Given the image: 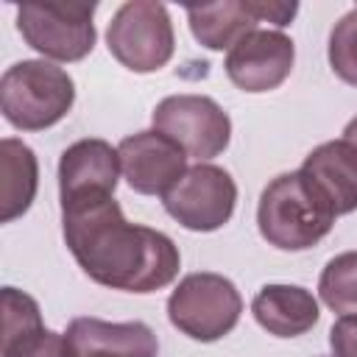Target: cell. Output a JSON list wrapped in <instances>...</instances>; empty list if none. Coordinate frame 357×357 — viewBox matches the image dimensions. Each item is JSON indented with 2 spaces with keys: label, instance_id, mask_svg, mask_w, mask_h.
<instances>
[{
  "label": "cell",
  "instance_id": "obj_7",
  "mask_svg": "<svg viewBox=\"0 0 357 357\" xmlns=\"http://www.w3.org/2000/svg\"><path fill=\"white\" fill-rule=\"evenodd\" d=\"M153 128L201 162L223 153L231 139L229 114L206 95H170L159 100L153 109Z\"/></svg>",
  "mask_w": 357,
  "mask_h": 357
},
{
  "label": "cell",
  "instance_id": "obj_18",
  "mask_svg": "<svg viewBox=\"0 0 357 357\" xmlns=\"http://www.w3.org/2000/svg\"><path fill=\"white\" fill-rule=\"evenodd\" d=\"M0 304H3V332H0V346L6 343H14L20 337H28L31 332L42 329V312H39V304L17 290V287H3V296H0Z\"/></svg>",
  "mask_w": 357,
  "mask_h": 357
},
{
  "label": "cell",
  "instance_id": "obj_3",
  "mask_svg": "<svg viewBox=\"0 0 357 357\" xmlns=\"http://www.w3.org/2000/svg\"><path fill=\"white\" fill-rule=\"evenodd\" d=\"M75 100V84L67 70L25 59L11 64L0 78V109L3 117L20 131H42L56 126Z\"/></svg>",
  "mask_w": 357,
  "mask_h": 357
},
{
  "label": "cell",
  "instance_id": "obj_9",
  "mask_svg": "<svg viewBox=\"0 0 357 357\" xmlns=\"http://www.w3.org/2000/svg\"><path fill=\"white\" fill-rule=\"evenodd\" d=\"M128 187L139 195H167L187 173V153L162 131H137L117 145Z\"/></svg>",
  "mask_w": 357,
  "mask_h": 357
},
{
  "label": "cell",
  "instance_id": "obj_22",
  "mask_svg": "<svg viewBox=\"0 0 357 357\" xmlns=\"http://www.w3.org/2000/svg\"><path fill=\"white\" fill-rule=\"evenodd\" d=\"M254 11H257L259 22H273V25L284 28L296 17L298 6L296 3H276V0H271V3L268 0H254Z\"/></svg>",
  "mask_w": 357,
  "mask_h": 357
},
{
  "label": "cell",
  "instance_id": "obj_15",
  "mask_svg": "<svg viewBox=\"0 0 357 357\" xmlns=\"http://www.w3.org/2000/svg\"><path fill=\"white\" fill-rule=\"evenodd\" d=\"M187 20H190L192 36L209 50H223V47L231 50L245 33L257 31V25H259V17L254 11V0H226V3H209V6H190Z\"/></svg>",
  "mask_w": 357,
  "mask_h": 357
},
{
  "label": "cell",
  "instance_id": "obj_16",
  "mask_svg": "<svg viewBox=\"0 0 357 357\" xmlns=\"http://www.w3.org/2000/svg\"><path fill=\"white\" fill-rule=\"evenodd\" d=\"M39 184V167L33 151L14 139L6 137L0 142V220L11 223L22 212H28Z\"/></svg>",
  "mask_w": 357,
  "mask_h": 357
},
{
  "label": "cell",
  "instance_id": "obj_21",
  "mask_svg": "<svg viewBox=\"0 0 357 357\" xmlns=\"http://www.w3.org/2000/svg\"><path fill=\"white\" fill-rule=\"evenodd\" d=\"M332 357H357V315H343L329 329Z\"/></svg>",
  "mask_w": 357,
  "mask_h": 357
},
{
  "label": "cell",
  "instance_id": "obj_8",
  "mask_svg": "<svg viewBox=\"0 0 357 357\" xmlns=\"http://www.w3.org/2000/svg\"><path fill=\"white\" fill-rule=\"evenodd\" d=\"M165 212L190 231H215L229 223L237 204L234 178L209 162L187 167L178 184L162 198Z\"/></svg>",
  "mask_w": 357,
  "mask_h": 357
},
{
  "label": "cell",
  "instance_id": "obj_20",
  "mask_svg": "<svg viewBox=\"0 0 357 357\" xmlns=\"http://www.w3.org/2000/svg\"><path fill=\"white\" fill-rule=\"evenodd\" d=\"M0 354L3 357H73L67 337L59 332H50L45 326L31 332L28 337H20L14 343L0 346Z\"/></svg>",
  "mask_w": 357,
  "mask_h": 357
},
{
  "label": "cell",
  "instance_id": "obj_5",
  "mask_svg": "<svg viewBox=\"0 0 357 357\" xmlns=\"http://www.w3.org/2000/svg\"><path fill=\"white\" fill-rule=\"evenodd\" d=\"M109 53L131 73H153L173 56L176 36L167 8L153 0L123 3L106 31Z\"/></svg>",
  "mask_w": 357,
  "mask_h": 357
},
{
  "label": "cell",
  "instance_id": "obj_14",
  "mask_svg": "<svg viewBox=\"0 0 357 357\" xmlns=\"http://www.w3.org/2000/svg\"><path fill=\"white\" fill-rule=\"evenodd\" d=\"M251 312L257 324L276 337H298L318 324V301L310 290L298 284H265L254 301Z\"/></svg>",
  "mask_w": 357,
  "mask_h": 357
},
{
  "label": "cell",
  "instance_id": "obj_23",
  "mask_svg": "<svg viewBox=\"0 0 357 357\" xmlns=\"http://www.w3.org/2000/svg\"><path fill=\"white\" fill-rule=\"evenodd\" d=\"M343 139H346V142H351V145L357 148V117H351V120H349V126L343 128Z\"/></svg>",
  "mask_w": 357,
  "mask_h": 357
},
{
  "label": "cell",
  "instance_id": "obj_4",
  "mask_svg": "<svg viewBox=\"0 0 357 357\" xmlns=\"http://www.w3.org/2000/svg\"><path fill=\"white\" fill-rule=\"evenodd\" d=\"M243 312V298L231 279L220 273H187L167 298L170 324L192 340L212 343L229 335Z\"/></svg>",
  "mask_w": 357,
  "mask_h": 357
},
{
  "label": "cell",
  "instance_id": "obj_19",
  "mask_svg": "<svg viewBox=\"0 0 357 357\" xmlns=\"http://www.w3.org/2000/svg\"><path fill=\"white\" fill-rule=\"evenodd\" d=\"M329 67L343 84L357 86V8L343 14L329 33Z\"/></svg>",
  "mask_w": 357,
  "mask_h": 357
},
{
  "label": "cell",
  "instance_id": "obj_17",
  "mask_svg": "<svg viewBox=\"0 0 357 357\" xmlns=\"http://www.w3.org/2000/svg\"><path fill=\"white\" fill-rule=\"evenodd\" d=\"M321 301L340 315H357V251H343L326 262L318 279Z\"/></svg>",
  "mask_w": 357,
  "mask_h": 357
},
{
  "label": "cell",
  "instance_id": "obj_10",
  "mask_svg": "<svg viewBox=\"0 0 357 357\" xmlns=\"http://www.w3.org/2000/svg\"><path fill=\"white\" fill-rule=\"evenodd\" d=\"M296 47L282 31L257 28L245 33L226 56V75L243 92H271L293 70Z\"/></svg>",
  "mask_w": 357,
  "mask_h": 357
},
{
  "label": "cell",
  "instance_id": "obj_1",
  "mask_svg": "<svg viewBox=\"0 0 357 357\" xmlns=\"http://www.w3.org/2000/svg\"><path fill=\"white\" fill-rule=\"evenodd\" d=\"M61 231L81 271L112 290H162L181 265L176 243L165 231L128 223L112 192L61 201Z\"/></svg>",
  "mask_w": 357,
  "mask_h": 357
},
{
  "label": "cell",
  "instance_id": "obj_6",
  "mask_svg": "<svg viewBox=\"0 0 357 357\" xmlns=\"http://www.w3.org/2000/svg\"><path fill=\"white\" fill-rule=\"evenodd\" d=\"M95 3H22L17 8V31L47 59L81 61L95 47Z\"/></svg>",
  "mask_w": 357,
  "mask_h": 357
},
{
  "label": "cell",
  "instance_id": "obj_13",
  "mask_svg": "<svg viewBox=\"0 0 357 357\" xmlns=\"http://www.w3.org/2000/svg\"><path fill=\"white\" fill-rule=\"evenodd\" d=\"M301 173L321 190L335 215L357 209V148L351 142H321L304 156Z\"/></svg>",
  "mask_w": 357,
  "mask_h": 357
},
{
  "label": "cell",
  "instance_id": "obj_11",
  "mask_svg": "<svg viewBox=\"0 0 357 357\" xmlns=\"http://www.w3.org/2000/svg\"><path fill=\"white\" fill-rule=\"evenodd\" d=\"M67 346L73 357H156L159 340L153 329L142 321H100V318H73L67 332Z\"/></svg>",
  "mask_w": 357,
  "mask_h": 357
},
{
  "label": "cell",
  "instance_id": "obj_2",
  "mask_svg": "<svg viewBox=\"0 0 357 357\" xmlns=\"http://www.w3.org/2000/svg\"><path fill=\"white\" fill-rule=\"evenodd\" d=\"M335 212L321 190L301 173H282L276 176L259 195L257 206V226L259 234L282 248V251H304L318 245L332 223Z\"/></svg>",
  "mask_w": 357,
  "mask_h": 357
},
{
  "label": "cell",
  "instance_id": "obj_12",
  "mask_svg": "<svg viewBox=\"0 0 357 357\" xmlns=\"http://www.w3.org/2000/svg\"><path fill=\"white\" fill-rule=\"evenodd\" d=\"M120 176V153L106 139H78L59 159V198L112 192Z\"/></svg>",
  "mask_w": 357,
  "mask_h": 357
}]
</instances>
